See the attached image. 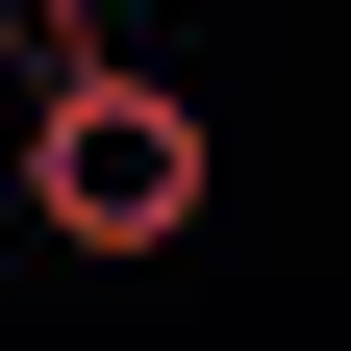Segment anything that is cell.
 Masks as SVG:
<instances>
[{"label":"cell","mask_w":351,"mask_h":351,"mask_svg":"<svg viewBox=\"0 0 351 351\" xmlns=\"http://www.w3.org/2000/svg\"><path fill=\"white\" fill-rule=\"evenodd\" d=\"M201 201H226V125L176 101V75H75V101H25V226L51 251H101V276H151L176 226H201Z\"/></svg>","instance_id":"1"}]
</instances>
